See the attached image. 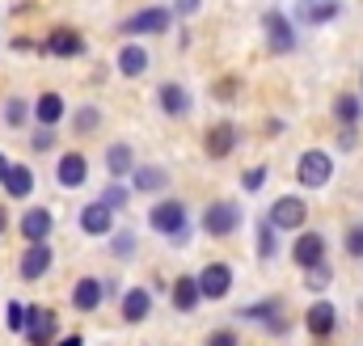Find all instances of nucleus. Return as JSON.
Listing matches in <instances>:
<instances>
[{
  "label": "nucleus",
  "instance_id": "1",
  "mask_svg": "<svg viewBox=\"0 0 363 346\" xmlns=\"http://www.w3.org/2000/svg\"><path fill=\"white\" fill-rule=\"evenodd\" d=\"M148 224L157 228V233H165V237H174V241H186L190 237V224H186V207H182L178 199H165V203H157L152 207V216H148Z\"/></svg>",
  "mask_w": 363,
  "mask_h": 346
},
{
  "label": "nucleus",
  "instance_id": "2",
  "mask_svg": "<svg viewBox=\"0 0 363 346\" xmlns=\"http://www.w3.org/2000/svg\"><path fill=\"white\" fill-rule=\"evenodd\" d=\"M330 173H334V161H330L321 148H308V152L296 161V177H300V186H308V190L325 186V182H330Z\"/></svg>",
  "mask_w": 363,
  "mask_h": 346
},
{
  "label": "nucleus",
  "instance_id": "3",
  "mask_svg": "<svg viewBox=\"0 0 363 346\" xmlns=\"http://www.w3.org/2000/svg\"><path fill=\"white\" fill-rule=\"evenodd\" d=\"M237 224H241V207H237L233 199L211 203V207H207V216H203V228H207L211 237H233V233H237Z\"/></svg>",
  "mask_w": 363,
  "mask_h": 346
},
{
  "label": "nucleus",
  "instance_id": "4",
  "mask_svg": "<svg viewBox=\"0 0 363 346\" xmlns=\"http://www.w3.org/2000/svg\"><path fill=\"white\" fill-rule=\"evenodd\" d=\"M304 216H308V207H304V199H296V194H283V199H274L271 203V220L274 228H283V233H291V228H300L304 224Z\"/></svg>",
  "mask_w": 363,
  "mask_h": 346
},
{
  "label": "nucleus",
  "instance_id": "5",
  "mask_svg": "<svg viewBox=\"0 0 363 346\" xmlns=\"http://www.w3.org/2000/svg\"><path fill=\"white\" fill-rule=\"evenodd\" d=\"M199 287H203L207 300H224L228 287H233V266H228V262H211V266H203Z\"/></svg>",
  "mask_w": 363,
  "mask_h": 346
},
{
  "label": "nucleus",
  "instance_id": "6",
  "mask_svg": "<svg viewBox=\"0 0 363 346\" xmlns=\"http://www.w3.org/2000/svg\"><path fill=\"white\" fill-rule=\"evenodd\" d=\"M267 43H271V51L279 55H287V51H296V30H291V21L283 17V13H267Z\"/></svg>",
  "mask_w": 363,
  "mask_h": 346
},
{
  "label": "nucleus",
  "instance_id": "7",
  "mask_svg": "<svg viewBox=\"0 0 363 346\" xmlns=\"http://www.w3.org/2000/svg\"><path fill=\"white\" fill-rule=\"evenodd\" d=\"M43 51H47V55H60V60H72V55H81V51H85V38H81L77 30H64V26H60V30H51V34H47Z\"/></svg>",
  "mask_w": 363,
  "mask_h": 346
},
{
  "label": "nucleus",
  "instance_id": "8",
  "mask_svg": "<svg viewBox=\"0 0 363 346\" xmlns=\"http://www.w3.org/2000/svg\"><path fill=\"white\" fill-rule=\"evenodd\" d=\"M291 258H296V266H304V270L321 266V258H325V237H321V233H304V237L291 245Z\"/></svg>",
  "mask_w": 363,
  "mask_h": 346
},
{
  "label": "nucleus",
  "instance_id": "9",
  "mask_svg": "<svg viewBox=\"0 0 363 346\" xmlns=\"http://www.w3.org/2000/svg\"><path fill=\"white\" fill-rule=\"evenodd\" d=\"M51 270V245L47 241H34V245H26V254H21V279H43Z\"/></svg>",
  "mask_w": 363,
  "mask_h": 346
},
{
  "label": "nucleus",
  "instance_id": "10",
  "mask_svg": "<svg viewBox=\"0 0 363 346\" xmlns=\"http://www.w3.org/2000/svg\"><path fill=\"white\" fill-rule=\"evenodd\" d=\"M203 148H207L211 161H224V157L237 148V127H233V123H216V127L207 131V144H203Z\"/></svg>",
  "mask_w": 363,
  "mask_h": 346
},
{
  "label": "nucleus",
  "instance_id": "11",
  "mask_svg": "<svg viewBox=\"0 0 363 346\" xmlns=\"http://www.w3.org/2000/svg\"><path fill=\"white\" fill-rule=\"evenodd\" d=\"M51 228H55V220H51V211L47 207H30L26 216H21V237L34 245V241H47L51 237Z\"/></svg>",
  "mask_w": 363,
  "mask_h": 346
},
{
  "label": "nucleus",
  "instance_id": "12",
  "mask_svg": "<svg viewBox=\"0 0 363 346\" xmlns=\"http://www.w3.org/2000/svg\"><path fill=\"white\" fill-rule=\"evenodd\" d=\"M110 224H114V207H106L101 199L89 203V207H81V228H85L89 237H106Z\"/></svg>",
  "mask_w": 363,
  "mask_h": 346
},
{
  "label": "nucleus",
  "instance_id": "13",
  "mask_svg": "<svg viewBox=\"0 0 363 346\" xmlns=\"http://www.w3.org/2000/svg\"><path fill=\"white\" fill-rule=\"evenodd\" d=\"M123 30H127V34H165V30H169V13H165V9H144V13H135Z\"/></svg>",
  "mask_w": 363,
  "mask_h": 346
},
{
  "label": "nucleus",
  "instance_id": "14",
  "mask_svg": "<svg viewBox=\"0 0 363 346\" xmlns=\"http://www.w3.org/2000/svg\"><path fill=\"white\" fill-rule=\"evenodd\" d=\"M148 313H152V296H148V287H131V291L123 296V321L140 325Z\"/></svg>",
  "mask_w": 363,
  "mask_h": 346
},
{
  "label": "nucleus",
  "instance_id": "15",
  "mask_svg": "<svg viewBox=\"0 0 363 346\" xmlns=\"http://www.w3.org/2000/svg\"><path fill=\"white\" fill-rule=\"evenodd\" d=\"M55 173H60V186H81L85 177H89V161L81 157V152H68V157H60V165H55Z\"/></svg>",
  "mask_w": 363,
  "mask_h": 346
},
{
  "label": "nucleus",
  "instance_id": "16",
  "mask_svg": "<svg viewBox=\"0 0 363 346\" xmlns=\"http://www.w3.org/2000/svg\"><path fill=\"white\" fill-rule=\"evenodd\" d=\"M51 334H55V313L30 304V330H26V338L34 346H43V342H51Z\"/></svg>",
  "mask_w": 363,
  "mask_h": 346
},
{
  "label": "nucleus",
  "instance_id": "17",
  "mask_svg": "<svg viewBox=\"0 0 363 346\" xmlns=\"http://www.w3.org/2000/svg\"><path fill=\"white\" fill-rule=\"evenodd\" d=\"M304 325L313 330V338H330V334H334V304H330V300H317V304L308 308Z\"/></svg>",
  "mask_w": 363,
  "mask_h": 346
},
{
  "label": "nucleus",
  "instance_id": "18",
  "mask_svg": "<svg viewBox=\"0 0 363 346\" xmlns=\"http://www.w3.org/2000/svg\"><path fill=\"white\" fill-rule=\"evenodd\" d=\"M101 296H106V287H101L97 279H81V283L72 287V304H77V313H93V308L101 304Z\"/></svg>",
  "mask_w": 363,
  "mask_h": 346
},
{
  "label": "nucleus",
  "instance_id": "19",
  "mask_svg": "<svg viewBox=\"0 0 363 346\" xmlns=\"http://www.w3.org/2000/svg\"><path fill=\"white\" fill-rule=\"evenodd\" d=\"M118 72H123V77H144V72H148V51L135 47V43H127V47L118 51Z\"/></svg>",
  "mask_w": 363,
  "mask_h": 346
},
{
  "label": "nucleus",
  "instance_id": "20",
  "mask_svg": "<svg viewBox=\"0 0 363 346\" xmlns=\"http://www.w3.org/2000/svg\"><path fill=\"white\" fill-rule=\"evenodd\" d=\"M34 118H38L43 127H55V123L64 118V97H60V93H43V97L34 101Z\"/></svg>",
  "mask_w": 363,
  "mask_h": 346
},
{
  "label": "nucleus",
  "instance_id": "21",
  "mask_svg": "<svg viewBox=\"0 0 363 346\" xmlns=\"http://www.w3.org/2000/svg\"><path fill=\"white\" fill-rule=\"evenodd\" d=\"M157 101H161V110H165V114H174V118L190 110V93H186L182 85H161V93H157Z\"/></svg>",
  "mask_w": 363,
  "mask_h": 346
},
{
  "label": "nucleus",
  "instance_id": "22",
  "mask_svg": "<svg viewBox=\"0 0 363 346\" xmlns=\"http://www.w3.org/2000/svg\"><path fill=\"white\" fill-rule=\"evenodd\" d=\"M199 300H203L199 279H190V274H186V279H178V283H174V304H178L182 313H194V304H199Z\"/></svg>",
  "mask_w": 363,
  "mask_h": 346
},
{
  "label": "nucleus",
  "instance_id": "23",
  "mask_svg": "<svg viewBox=\"0 0 363 346\" xmlns=\"http://www.w3.org/2000/svg\"><path fill=\"white\" fill-rule=\"evenodd\" d=\"M4 190H9L13 199H26V194L34 190V173L26 169V165H13V169H9V177H4Z\"/></svg>",
  "mask_w": 363,
  "mask_h": 346
},
{
  "label": "nucleus",
  "instance_id": "24",
  "mask_svg": "<svg viewBox=\"0 0 363 346\" xmlns=\"http://www.w3.org/2000/svg\"><path fill=\"white\" fill-rule=\"evenodd\" d=\"M165 182H169V173L165 169H135V177H131V186L135 190H144V194H152V190H165Z\"/></svg>",
  "mask_w": 363,
  "mask_h": 346
},
{
  "label": "nucleus",
  "instance_id": "25",
  "mask_svg": "<svg viewBox=\"0 0 363 346\" xmlns=\"http://www.w3.org/2000/svg\"><path fill=\"white\" fill-rule=\"evenodd\" d=\"M106 169L114 173V177H123V173H135V169H131V148H127V144H114V148H106Z\"/></svg>",
  "mask_w": 363,
  "mask_h": 346
},
{
  "label": "nucleus",
  "instance_id": "26",
  "mask_svg": "<svg viewBox=\"0 0 363 346\" xmlns=\"http://www.w3.org/2000/svg\"><path fill=\"white\" fill-rule=\"evenodd\" d=\"M4 325H9L13 334H26V330H30V304L13 300V304L4 308Z\"/></svg>",
  "mask_w": 363,
  "mask_h": 346
},
{
  "label": "nucleus",
  "instance_id": "27",
  "mask_svg": "<svg viewBox=\"0 0 363 346\" xmlns=\"http://www.w3.org/2000/svg\"><path fill=\"white\" fill-rule=\"evenodd\" d=\"M274 308H279L274 300H267V304H245V308H237V317H241V321H274V317H279Z\"/></svg>",
  "mask_w": 363,
  "mask_h": 346
},
{
  "label": "nucleus",
  "instance_id": "28",
  "mask_svg": "<svg viewBox=\"0 0 363 346\" xmlns=\"http://www.w3.org/2000/svg\"><path fill=\"white\" fill-rule=\"evenodd\" d=\"M334 114H338V118H342V123H351V127H355V118H359V114H363L359 97H351V93H342V97H338V101H334Z\"/></svg>",
  "mask_w": 363,
  "mask_h": 346
},
{
  "label": "nucleus",
  "instance_id": "29",
  "mask_svg": "<svg viewBox=\"0 0 363 346\" xmlns=\"http://www.w3.org/2000/svg\"><path fill=\"white\" fill-rule=\"evenodd\" d=\"M101 203H106V207H114V211H123V207H127V186H123L118 177H110V186H106Z\"/></svg>",
  "mask_w": 363,
  "mask_h": 346
},
{
  "label": "nucleus",
  "instance_id": "30",
  "mask_svg": "<svg viewBox=\"0 0 363 346\" xmlns=\"http://www.w3.org/2000/svg\"><path fill=\"white\" fill-rule=\"evenodd\" d=\"M304 17H308L313 26H317V21H330V17H338V4H334V0H321V4H308V9H304Z\"/></svg>",
  "mask_w": 363,
  "mask_h": 346
},
{
  "label": "nucleus",
  "instance_id": "31",
  "mask_svg": "<svg viewBox=\"0 0 363 346\" xmlns=\"http://www.w3.org/2000/svg\"><path fill=\"white\" fill-rule=\"evenodd\" d=\"M274 233H279V228H274L271 220L258 224V254H262V258H274Z\"/></svg>",
  "mask_w": 363,
  "mask_h": 346
},
{
  "label": "nucleus",
  "instance_id": "32",
  "mask_svg": "<svg viewBox=\"0 0 363 346\" xmlns=\"http://www.w3.org/2000/svg\"><path fill=\"white\" fill-rule=\"evenodd\" d=\"M4 123H13V127L26 123V101H21V97H13V101L4 106Z\"/></svg>",
  "mask_w": 363,
  "mask_h": 346
},
{
  "label": "nucleus",
  "instance_id": "33",
  "mask_svg": "<svg viewBox=\"0 0 363 346\" xmlns=\"http://www.w3.org/2000/svg\"><path fill=\"white\" fill-rule=\"evenodd\" d=\"M304 283H308V291H321V287H330V270H325V266H313Z\"/></svg>",
  "mask_w": 363,
  "mask_h": 346
},
{
  "label": "nucleus",
  "instance_id": "34",
  "mask_svg": "<svg viewBox=\"0 0 363 346\" xmlns=\"http://www.w3.org/2000/svg\"><path fill=\"white\" fill-rule=\"evenodd\" d=\"M30 144H34V152H47V148H55V131H51V127H43V131H34V140H30Z\"/></svg>",
  "mask_w": 363,
  "mask_h": 346
},
{
  "label": "nucleus",
  "instance_id": "35",
  "mask_svg": "<svg viewBox=\"0 0 363 346\" xmlns=\"http://www.w3.org/2000/svg\"><path fill=\"white\" fill-rule=\"evenodd\" d=\"M262 182H267V169H262V165H258V169H250L245 177H241V186H245L250 194H254V190H262Z\"/></svg>",
  "mask_w": 363,
  "mask_h": 346
},
{
  "label": "nucleus",
  "instance_id": "36",
  "mask_svg": "<svg viewBox=\"0 0 363 346\" xmlns=\"http://www.w3.org/2000/svg\"><path fill=\"white\" fill-rule=\"evenodd\" d=\"M347 254L351 258H363V228H351L347 233Z\"/></svg>",
  "mask_w": 363,
  "mask_h": 346
},
{
  "label": "nucleus",
  "instance_id": "37",
  "mask_svg": "<svg viewBox=\"0 0 363 346\" xmlns=\"http://www.w3.org/2000/svg\"><path fill=\"white\" fill-rule=\"evenodd\" d=\"M207 346H237V334L233 330H216V334H207Z\"/></svg>",
  "mask_w": 363,
  "mask_h": 346
},
{
  "label": "nucleus",
  "instance_id": "38",
  "mask_svg": "<svg viewBox=\"0 0 363 346\" xmlns=\"http://www.w3.org/2000/svg\"><path fill=\"white\" fill-rule=\"evenodd\" d=\"M114 241H118V245H114V250H118V254H123V258H131V254H135V237H131V233H118V237H114Z\"/></svg>",
  "mask_w": 363,
  "mask_h": 346
},
{
  "label": "nucleus",
  "instance_id": "39",
  "mask_svg": "<svg viewBox=\"0 0 363 346\" xmlns=\"http://www.w3.org/2000/svg\"><path fill=\"white\" fill-rule=\"evenodd\" d=\"M93 127H97V110H81V114H77V131H93Z\"/></svg>",
  "mask_w": 363,
  "mask_h": 346
},
{
  "label": "nucleus",
  "instance_id": "40",
  "mask_svg": "<svg viewBox=\"0 0 363 346\" xmlns=\"http://www.w3.org/2000/svg\"><path fill=\"white\" fill-rule=\"evenodd\" d=\"M216 93H220V97H233V93H237V81H233V77H228V81H220Z\"/></svg>",
  "mask_w": 363,
  "mask_h": 346
},
{
  "label": "nucleus",
  "instance_id": "41",
  "mask_svg": "<svg viewBox=\"0 0 363 346\" xmlns=\"http://www.w3.org/2000/svg\"><path fill=\"white\" fill-rule=\"evenodd\" d=\"M338 144H342V148H347V152H351V148H355V127H347V131H342V135H338Z\"/></svg>",
  "mask_w": 363,
  "mask_h": 346
},
{
  "label": "nucleus",
  "instance_id": "42",
  "mask_svg": "<svg viewBox=\"0 0 363 346\" xmlns=\"http://www.w3.org/2000/svg\"><path fill=\"white\" fill-rule=\"evenodd\" d=\"M60 346H85V338L81 334H68V338H60Z\"/></svg>",
  "mask_w": 363,
  "mask_h": 346
},
{
  "label": "nucleus",
  "instance_id": "43",
  "mask_svg": "<svg viewBox=\"0 0 363 346\" xmlns=\"http://www.w3.org/2000/svg\"><path fill=\"white\" fill-rule=\"evenodd\" d=\"M199 9V0H178V13H194Z\"/></svg>",
  "mask_w": 363,
  "mask_h": 346
},
{
  "label": "nucleus",
  "instance_id": "44",
  "mask_svg": "<svg viewBox=\"0 0 363 346\" xmlns=\"http://www.w3.org/2000/svg\"><path fill=\"white\" fill-rule=\"evenodd\" d=\"M9 169H13V165H9V161H4V157H0V182H4V177H9Z\"/></svg>",
  "mask_w": 363,
  "mask_h": 346
},
{
  "label": "nucleus",
  "instance_id": "45",
  "mask_svg": "<svg viewBox=\"0 0 363 346\" xmlns=\"http://www.w3.org/2000/svg\"><path fill=\"white\" fill-rule=\"evenodd\" d=\"M4 224H9V216H4V207H0V233H4Z\"/></svg>",
  "mask_w": 363,
  "mask_h": 346
}]
</instances>
